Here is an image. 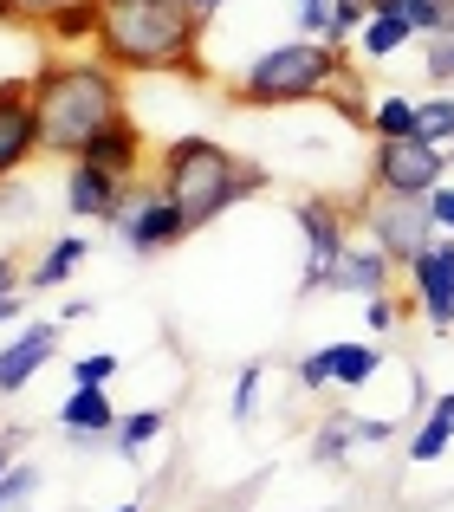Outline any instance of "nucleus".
Here are the masks:
<instances>
[{
    "label": "nucleus",
    "mask_w": 454,
    "mask_h": 512,
    "mask_svg": "<svg viewBox=\"0 0 454 512\" xmlns=\"http://www.w3.org/2000/svg\"><path fill=\"white\" fill-rule=\"evenodd\" d=\"M33 111H39V150L85 156L98 130L124 124V72L111 59H52L33 72Z\"/></svg>",
    "instance_id": "f257e3e1"
},
{
    "label": "nucleus",
    "mask_w": 454,
    "mask_h": 512,
    "mask_svg": "<svg viewBox=\"0 0 454 512\" xmlns=\"http://www.w3.org/2000/svg\"><path fill=\"white\" fill-rule=\"evenodd\" d=\"M91 39L117 72H189L202 13L189 0H98Z\"/></svg>",
    "instance_id": "f03ea898"
},
{
    "label": "nucleus",
    "mask_w": 454,
    "mask_h": 512,
    "mask_svg": "<svg viewBox=\"0 0 454 512\" xmlns=\"http://www.w3.org/2000/svg\"><path fill=\"white\" fill-rule=\"evenodd\" d=\"M163 188H169V201L189 214V227H208L215 214L234 208L240 195L266 188V169L240 163V156L221 150L215 137H182V143L163 150Z\"/></svg>",
    "instance_id": "7ed1b4c3"
},
{
    "label": "nucleus",
    "mask_w": 454,
    "mask_h": 512,
    "mask_svg": "<svg viewBox=\"0 0 454 512\" xmlns=\"http://www.w3.org/2000/svg\"><path fill=\"white\" fill-rule=\"evenodd\" d=\"M338 78H344L338 46H325V39H286V46L260 52L234 78V104H305V98H325Z\"/></svg>",
    "instance_id": "20e7f679"
},
{
    "label": "nucleus",
    "mask_w": 454,
    "mask_h": 512,
    "mask_svg": "<svg viewBox=\"0 0 454 512\" xmlns=\"http://www.w3.org/2000/svg\"><path fill=\"white\" fill-rule=\"evenodd\" d=\"M364 221H370V240H377L396 266H409L416 253H429L435 240H442V221H435L429 195H370Z\"/></svg>",
    "instance_id": "39448f33"
},
{
    "label": "nucleus",
    "mask_w": 454,
    "mask_h": 512,
    "mask_svg": "<svg viewBox=\"0 0 454 512\" xmlns=\"http://www.w3.org/2000/svg\"><path fill=\"white\" fill-rule=\"evenodd\" d=\"M448 175V150L422 137H396L370 150V195H435Z\"/></svg>",
    "instance_id": "423d86ee"
},
{
    "label": "nucleus",
    "mask_w": 454,
    "mask_h": 512,
    "mask_svg": "<svg viewBox=\"0 0 454 512\" xmlns=\"http://www.w3.org/2000/svg\"><path fill=\"white\" fill-rule=\"evenodd\" d=\"M117 234L130 240L137 253H163V247H176L182 234H195L189 227V214L169 201V188L156 182V188H143V195H124V208H117Z\"/></svg>",
    "instance_id": "0eeeda50"
},
{
    "label": "nucleus",
    "mask_w": 454,
    "mask_h": 512,
    "mask_svg": "<svg viewBox=\"0 0 454 512\" xmlns=\"http://www.w3.org/2000/svg\"><path fill=\"white\" fill-rule=\"evenodd\" d=\"M292 221H299V234H305V292H318L325 286V273L344 260V247H351V227H344V208L338 201H325V195H305V201H292Z\"/></svg>",
    "instance_id": "6e6552de"
},
{
    "label": "nucleus",
    "mask_w": 454,
    "mask_h": 512,
    "mask_svg": "<svg viewBox=\"0 0 454 512\" xmlns=\"http://www.w3.org/2000/svg\"><path fill=\"white\" fill-rule=\"evenodd\" d=\"M39 150V111H33V78L0 85V182Z\"/></svg>",
    "instance_id": "1a4fd4ad"
},
{
    "label": "nucleus",
    "mask_w": 454,
    "mask_h": 512,
    "mask_svg": "<svg viewBox=\"0 0 454 512\" xmlns=\"http://www.w3.org/2000/svg\"><path fill=\"white\" fill-rule=\"evenodd\" d=\"M409 286H416L429 325L435 331H454V240H435L429 253L409 260Z\"/></svg>",
    "instance_id": "9d476101"
},
{
    "label": "nucleus",
    "mask_w": 454,
    "mask_h": 512,
    "mask_svg": "<svg viewBox=\"0 0 454 512\" xmlns=\"http://www.w3.org/2000/svg\"><path fill=\"white\" fill-rule=\"evenodd\" d=\"M124 195H130V182H117L111 169L72 156V169H65V208H72V214H85V221H117Z\"/></svg>",
    "instance_id": "9b49d317"
},
{
    "label": "nucleus",
    "mask_w": 454,
    "mask_h": 512,
    "mask_svg": "<svg viewBox=\"0 0 454 512\" xmlns=\"http://www.w3.org/2000/svg\"><path fill=\"white\" fill-rule=\"evenodd\" d=\"M390 273L396 260L370 240V247H344V260L325 273V286L318 292H351V299H377V292H390Z\"/></svg>",
    "instance_id": "f8f14e48"
},
{
    "label": "nucleus",
    "mask_w": 454,
    "mask_h": 512,
    "mask_svg": "<svg viewBox=\"0 0 454 512\" xmlns=\"http://www.w3.org/2000/svg\"><path fill=\"white\" fill-rule=\"evenodd\" d=\"M52 350H59V325H26L20 338L0 350V396H13V389L33 383L39 363H52Z\"/></svg>",
    "instance_id": "ddd939ff"
},
{
    "label": "nucleus",
    "mask_w": 454,
    "mask_h": 512,
    "mask_svg": "<svg viewBox=\"0 0 454 512\" xmlns=\"http://www.w3.org/2000/svg\"><path fill=\"white\" fill-rule=\"evenodd\" d=\"M85 163H98V169H111L117 182H137V169H143V137H137V124H111V130H98V137L85 143Z\"/></svg>",
    "instance_id": "4468645a"
},
{
    "label": "nucleus",
    "mask_w": 454,
    "mask_h": 512,
    "mask_svg": "<svg viewBox=\"0 0 454 512\" xmlns=\"http://www.w3.org/2000/svg\"><path fill=\"white\" fill-rule=\"evenodd\" d=\"M59 422L72 428V435H111V428H117V409H111V389H98V383H78L72 396L59 402Z\"/></svg>",
    "instance_id": "2eb2a0df"
},
{
    "label": "nucleus",
    "mask_w": 454,
    "mask_h": 512,
    "mask_svg": "<svg viewBox=\"0 0 454 512\" xmlns=\"http://www.w3.org/2000/svg\"><path fill=\"white\" fill-rule=\"evenodd\" d=\"M409 33H416V26H409L403 13H370V20L357 26V52H364V59H390V52L409 46Z\"/></svg>",
    "instance_id": "dca6fc26"
},
{
    "label": "nucleus",
    "mask_w": 454,
    "mask_h": 512,
    "mask_svg": "<svg viewBox=\"0 0 454 512\" xmlns=\"http://www.w3.org/2000/svg\"><path fill=\"white\" fill-rule=\"evenodd\" d=\"M377 363H383V350H377V344H331V383L364 389L370 376H377Z\"/></svg>",
    "instance_id": "f3484780"
},
{
    "label": "nucleus",
    "mask_w": 454,
    "mask_h": 512,
    "mask_svg": "<svg viewBox=\"0 0 454 512\" xmlns=\"http://www.w3.org/2000/svg\"><path fill=\"white\" fill-rule=\"evenodd\" d=\"M416 124H422V104L416 98H377V111H370V137H377V143L416 137Z\"/></svg>",
    "instance_id": "a211bd4d"
},
{
    "label": "nucleus",
    "mask_w": 454,
    "mask_h": 512,
    "mask_svg": "<svg viewBox=\"0 0 454 512\" xmlns=\"http://www.w3.org/2000/svg\"><path fill=\"white\" fill-rule=\"evenodd\" d=\"M78 260H85V240H78V234H65V240H52V247H46V260H39L33 266V279H26V286H39V292H46V286H59V279L65 273H72V266Z\"/></svg>",
    "instance_id": "6ab92c4d"
},
{
    "label": "nucleus",
    "mask_w": 454,
    "mask_h": 512,
    "mask_svg": "<svg viewBox=\"0 0 454 512\" xmlns=\"http://www.w3.org/2000/svg\"><path fill=\"white\" fill-rule=\"evenodd\" d=\"M156 435H163V409H130L124 422H117V454H130V461H137Z\"/></svg>",
    "instance_id": "aec40b11"
},
{
    "label": "nucleus",
    "mask_w": 454,
    "mask_h": 512,
    "mask_svg": "<svg viewBox=\"0 0 454 512\" xmlns=\"http://www.w3.org/2000/svg\"><path fill=\"white\" fill-rule=\"evenodd\" d=\"M448 441H454V422L429 409V422H422V428H416V441H409V461H416V467H422V461H442Z\"/></svg>",
    "instance_id": "412c9836"
},
{
    "label": "nucleus",
    "mask_w": 454,
    "mask_h": 512,
    "mask_svg": "<svg viewBox=\"0 0 454 512\" xmlns=\"http://www.w3.org/2000/svg\"><path fill=\"white\" fill-rule=\"evenodd\" d=\"M416 137H422V143H442V150L454 143V98H448V91H442V98H422V124H416Z\"/></svg>",
    "instance_id": "4be33fe9"
},
{
    "label": "nucleus",
    "mask_w": 454,
    "mask_h": 512,
    "mask_svg": "<svg viewBox=\"0 0 454 512\" xmlns=\"http://www.w3.org/2000/svg\"><path fill=\"white\" fill-rule=\"evenodd\" d=\"M338 7H344V0H299L305 39H325V46H338Z\"/></svg>",
    "instance_id": "5701e85b"
},
{
    "label": "nucleus",
    "mask_w": 454,
    "mask_h": 512,
    "mask_svg": "<svg viewBox=\"0 0 454 512\" xmlns=\"http://www.w3.org/2000/svg\"><path fill=\"white\" fill-rule=\"evenodd\" d=\"M422 65H429L435 85H448V78H454V33H429V52H422Z\"/></svg>",
    "instance_id": "b1692460"
},
{
    "label": "nucleus",
    "mask_w": 454,
    "mask_h": 512,
    "mask_svg": "<svg viewBox=\"0 0 454 512\" xmlns=\"http://www.w3.org/2000/svg\"><path fill=\"white\" fill-rule=\"evenodd\" d=\"M72 376H78V383H98V389H111V376H117V357H111V350H91V357H78V363H72Z\"/></svg>",
    "instance_id": "393cba45"
},
{
    "label": "nucleus",
    "mask_w": 454,
    "mask_h": 512,
    "mask_svg": "<svg viewBox=\"0 0 454 512\" xmlns=\"http://www.w3.org/2000/svg\"><path fill=\"white\" fill-rule=\"evenodd\" d=\"M396 318H403V312H396V299H390V292H377V299H364V325H370V331H390Z\"/></svg>",
    "instance_id": "a878e982"
},
{
    "label": "nucleus",
    "mask_w": 454,
    "mask_h": 512,
    "mask_svg": "<svg viewBox=\"0 0 454 512\" xmlns=\"http://www.w3.org/2000/svg\"><path fill=\"white\" fill-rule=\"evenodd\" d=\"M299 383H305V389H325V383H331V344L312 350V357L299 363Z\"/></svg>",
    "instance_id": "bb28decb"
},
{
    "label": "nucleus",
    "mask_w": 454,
    "mask_h": 512,
    "mask_svg": "<svg viewBox=\"0 0 454 512\" xmlns=\"http://www.w3.org/2000/svg\"><path fill=\"white\" fill-rule=\"evenodd\" d=\"M59 7H72V0H0V13H26V20H52Z\"/></svg>",
    "instance_id": "cd10ccee"
},
{
    "label": "nucleus",
    "mask_w": 454,
    "mask_h": 512,
    "mask_svg": "<svg viewBox=\"0 0 454 512\" xmlns=\"http://www.w3.org/2000/svg\"><path fill=\"white\" fill-rule=\"evenodd\" d=\"M33 480H39V474H33V467H13V474H7V480H0V512H7L13 500H20V493H33Z\"/></svg>",
    "instance_id": "c85d7f7f"
},
{
    "label": "nucleus",
    "mask_w": 454,
    "mask_h": 512,
    "mask_svg": "<svg viewBox=\"0 0 454 512\" xmlns=\"http://www.w3.org/2000/svg\"><path fill=\"white\" fill-rule=\"evenodd\" d=\"M253 396H260V363L240 370V389H234V415H253Z\"/></svg>",
    "instance_id": "c756f323"
},
{
    "label": "nucleus",
    "mask_w": 454,
    "mask_h": 512,
    "mask_svg": "<svg viewBox=\"0 0 454 512\" xmlns=\"http://www.w3.org/2000/svg\"><path fill=\"white\" fill-rule=\"evenodd\" d=\"M429 208H435V221H442V234H454V188H448V182L429 195Z\"/></svg>",
    "instance_id": "7c9ffc66"
},
{
    "label": "nucleus",
    "mask_w": 454,
    "mask_h": 512,
    "mask_svg": "<svg viewBox=\"0 0 454 512\" xmlns=\"http://www.w3.org/2000/svg\"><path fill=\"white\" fill-rule=\"evenodd\" d=\"M344 422H351V415H344ZM390 435H396L390 422H364V415L351 422V441H390Z\"/></svg>",
    "instance_id": "2f4dec72"
},
{
    "label": "nucleus",
    "mask_w": 454,
    "mask_h": 512,
    "mask_svg": "<svg viewBox=\"0 0 454 512\" xmlns=\"http://www.w3.org/2000/svg\"><path fill=\"white\" fill-rule=\"evenodd\" d=\"M13 286H20V266L0 260V299H13Z\"/></svg>",
    "instance_id": "473e14b6"
},
{
    "label": "nucleus",
    "mask_w": 454,
    "mask_h": 512,
    "mask_svg": "<svg viewBox=\"0 0 454 512\" xmlns=\"http://www.w3.org/2000/svg\"><path fill=\"white\" fill-rule=\"evenodd\" d=\"M435 415H448V422H454V389H448V396H435Z\"/></svg>",
    "instance_id": "72a5a7b5"
},
{
    "label": "nucleus",
    "mask_w": 454,
    "mask_h": 512,
    "mask_svg": "<svg viewBox=\"0 0 454 512\" xmlns=\"http://www.w3.org/2000/svg\"><path fill=\"white\" fill-rule=\"evenodd\" d=\"M7 318H20V299H0V325H7Z\"/></svg>",
    "instance_id": "f704fd0d"
},
{
    "label": "nucleus",
    "mask_w": 454,
    "mask_h": 512,
    "mask_svg": "<svg viewBox=\"0 0 454 512\" xmlns=\"http://www.w3.org/2000/svg\"><path fill=\"white\" fill-rule=\"evenodd\" d=\"M189 7H195V13H202V20H208V13H215V7H221V0H189Z\"/></svg>",
    "instance_id": "c9c22d12"
},
{
    "label": "nucleus",
    "mask_w": 454,
    "mask_h": 512,
    "mask_svg": "<svg viewBox=\"0 0 454 512\" xmlns=\"http://www.w3.org/2000/svg\"><path fill=\"white\" fill-rule=\"evenodd\" d=\"M0 480H7V441H0Z\"/></svg>",
    "instance_id": "e433bc0d"
},
{
    "label": "nucleus",
    "mask_w": 454,
    "mask_h": 512,
    "mask_svg": "<svg viewBox=\"0 0 454 512\" xmlns=\"http://www.w3.org/2000/svg\"><path fill=\"white\" fill-rule=\"evenodd\" d=\"M117 512H137V506H117Z\"/></svg>",
    "instance_id": "4c0bfd02"
},
{
    "label": "nucleus",
    "mask_w": 454,
    "mask_h": 512,
    "mask_svg": "<svg viewBox=\"0 0 454 512\" xmlns=\"http://www.w3.org/2000/svg\"><path fill=\"white\" fill-rule=\"evenodd\" d=\"M448 163H454V143H448Z\"/></svg>",
    "instance_id": "58836bf2"
}]
</instances>
